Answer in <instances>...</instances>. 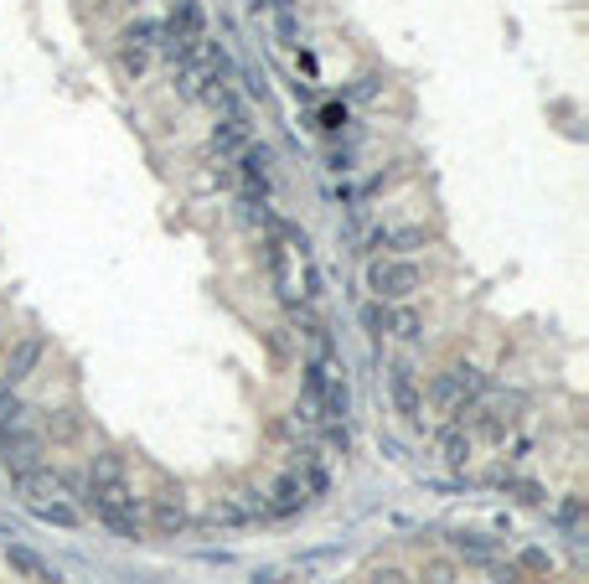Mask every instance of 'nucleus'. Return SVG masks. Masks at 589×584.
Here are the masks:
<instances>
[{"label": "nucleus", "mask_w": 589, "mask_h": 584, "mask_svg": "<svg viewBox=\"0 0 589 584\" xmlns=\"http://www.w3.org/2000/svg\"><path fill=\"white\" fill-rule=\"evenodd\" d=\"M367 584H414V579L403 574L398 564H378V569H367Z\"/></svg>", "instance_id": "23"}, {"label": "nucleus", "mask_w": 589, "mask_h": 584, "mask_svg": "<svg viewBox=\"0 0 589 584\" xmlns=\"http://www.w3.org/2000/svg\"><path fill=\"white\" fill-rule=\"evenodd\" d=\"M155 528L181 533V528H186V512H181V502H171V497H161V502H155Z\"/></svg>", "instance_id": "19"}, {"label": "nucleus", "mask_w": 589, "mask_h": 584, "mask_svg": "<svg viewBox=\"0 0 589 584\" xmlns=\"http://www.w3.org/2000/svg\"><path fill=\"white\" fill-rule=\"evenodd\" d=\"M419 285H424V274H419L414 259H372V264H367V290H372V300L398 305V300H409Z\"/></svg>", "instance_id": "2"}, {"label": "nucleus", "mask_w": 589, "mask_h": 584, "mask_svg": "<svg viewBox=\"0 0 589 584\" xmlns=\"http://www.w3.org/2000/svg\"><path fill=\"white\" fill-rule=\"evenodd\" d=\"M455 548H460L471 564H491V559H496V538H486V533H455Z\"/></svg>", "instance_id": "16"}, {"label": "nucleus", "mask_w": 589, "mask_h": 584, "mask_svg": "<svg viewBox=\"0 0 589 584\" xmlns=\"http://www.w3.org/2000/svg\"><path fill=\"white\" fill-rule=\"evenodd\" d=\"M31 512H37L42 522H52V528H78V522H83V512L73 502H62V497H47V502H37Z\"/></svg>", "instance_id": "15"}, {"label": "nucleus", "mask_w": 589, "mask_h": 584, "mask_svg": "<svg viewBox=\"0 0 589 584\" xmlns=\"http://www.w3.org/2000/svg\"><path fill=\"white\" fill-rule=\"evenodd\" d=\"M512 564H517L522 574H548V569H553L543 548H522V553H517V559H512Z\"/></svg>", "instance_id": "21"}, {"label": "nucleus", "mask_w": 589, "mask_h": 584, "mask_svg": "<svg viewBox=\"0 0 589 584\" xmlns=\"http://www.w3.org/2000/svg\"><path fill=\"white\" fill-rule=\"evenodd\" d=\"M440 455L450 460V466H465V455H471V440H465L460 424H450L445 435H440Z\"/></svg>", "instance_id": "17"}, {"label": "nucleus", "mask_w": 589, "mask_h": 584, "mask_svg": "<svg viewBox=\"0 0 589 584\" xmlns=\"http://www.w3.org/2000/svg\"><path fill=\"white\" fill-rule=\"evenodd\" d=\"M37 362H42V342L37 336H21V342L11 347V357H6V388H16V383H26L31 373H37Z\"/></svg>", "instance_id": "10"}, {"label": "nucleus", "mask_w": 589, "mask_h": 584, "mask_svg": "<svg viewBox=\"0 0 589 584\" xmlns=\"http://www.w3.org/2000/svg\"><path fill=\"white\" fill-rule=\"evenodd\" d=\"M0 466H6L11 476L37 471V466H42V440L26 435V429H11V435H0Z\"/></svg>", "instance_id": "4"}, {"label": "nucleus", "mask_w": 589, "mask_h": 584, "mask_svg": "<svg viewBox=\"0 0 589 584\" xmlns=\"http://www.w3.org/2000/svg\"><path fill=\"white\" fill-rule=\"evenodd\" d=\"M264 517V497L259 491H238V497H223L212 507V522H223V528H243V522Z\"/></svg>", "instance_id": "9"}, {"label": "nucleus", "mask_w": 589, "mask_h": 584, "mask_svg": "<svg viewBox=\"0 0 589 584\" xmlns=\"http://www.w3.org/2000/svg\"><path fill=\"white\" fill-rule=\"evenodd\" d=\"M579 512H584L579 502H564V507H558V522H564V528H574V522H579Z\"/></svg>", "instance_id": "25"}, {"label": "nucleus", "mask_w": 589, "mask_h": 584, "mask_svg": "<svg viewBox=\"0 0 589 584\" xmlns=\"http://www.w3.org/2000/svg\"><path fill=\"white\" fill-rule=\"evenodd\" d=\"M471 414H476V429H481L486 440H507L512 429H517V419H522V398L507 393V398H496V404H486V409L476 404Z\"/></svg>", "instance_id": "3"}, {"label": "nucleus", "mask_w": 589, "mask_h": 584, "mask_svg": "<svg viewBox=\"0 0 589 584\" xmlns=\"http://www.w3.org/2000/svg\"><path fill=\"white\" fill-rule=\"evenodd\" d=\"M419 331H424L419 311H409V305H388V326H383V336H393V342H419Z\"/></svg>", "instance_id": "13"}, {"label": "nucleus", "mask_w": 589, "mask_h": 584, "mask_svg": "<svg viewBox=\"0 0 589 584\" xmlns=\"http://www.w3.org/2000/svg\"><path fill=\"white\" fill-rule=\"evenodd\" d=\"M248 140H254V135H248V114H243V109H228V114L212 125V150H217V156H228V161L238 156Z\"/></svg>", "instance_id": "7"}, {"label": "nucleus", "mask_w": 589, "mask_h": 584, "mask_svg": "<svg viewBox=\"0 0 589 584\" xmlns=\"http://www.w3.org/2000/svg\"><path fill=\"white\" fill-rule=\"evenodd\" d=\"M88 486H124V455L104 450L93 455V471H88Z\"/></svg>", "instance_id": "14"}, {"label": "nucleus", "mask_w": 589, "mask_h": 584, "mask_svg": "<svg viewBox=\"0 0 589 584\" xmlns=\"http://www.w3.org/2000/svg\"><path fill=\"white\" fill-rule=\"evenodd\" d=\"M254 11H290V0H248Z\"/></svg>", "instance_id": "26"}, {"label": "nucleus", "mask_w": 589, "mask_h": 584, "mask_svg": "<svg viewBox=\"0 0 589 584\" xmlns=\"http://www.w3.org/2000/svg\"><path fill=\"white\" fill-rule=\"evenodd\" d=\"M119 68L130 73V78H140V73L150 68V52H145V47H130V42H124V47H119Z\"/></svg>", "instance_id": "20"}, {"label": "nucleus", "mask_w": 589, "mask_h": 584, "mask_svg": "<svg viewBox=\"0 0 589 584\" xmlns=\"http://www.w3.org/2000/svg\"><path fill=\"white\" fill-rule=\"evenodd\" d=\"M310 502V491H305V481H300V471H285L274 486H269V497H264V517H290V512H300Z\"/></svg>", "instance_id": "5"}, {"label": "nucleus", "mask_w": 589, "mask_h": 584, "mask_svg": "<svg viewBox=\"0 0 589 584\" xmlns=\"http://www.w3.org/2000/svg\"><path fill=\"white\" fill-rule=\"evenodd\" d=\"M388 393H393V409L403 419H419L424 414V393H419L414 367H393V373H388Z\"/></svg>", "instance_id": "8"}, {"label": "nucleus", "mask_w": 589, "mask_h": 584, "mask_svg": "<svg viewBox=\"0 0 589 584\" xmlns=\"http://www.w3.org/2000/svg\"><path fill=\"white\" fill-rule=\"evenodd\" d=\"M429 398H434V409H440L450 424L465 419L481 398H486V378H481V367H450V373H440L429 383Z\"/></svg>", "instance_id": "1"}, {"label": "nucleus", "mask_w": 589, "mask_h": 584, "mask_svg": "<svg viewBox=\"0 0 589 584\" xmlns=\"http://www.w3.org/2000/svg\"><path fill=\"white\" fill-rule=\"evenodd\" d=\"M486 574H491V584H522V579H527L517 564H502V559H491V564H486Z\"/></svg>", "instance_id": "22"}, {"label": "nucleus", "mask_w": 589, "mask_h": 584, "mask_svg": "<svg viewBox=\"0 0 589 584\" xmlns=\"http://www.w3.org/2000/svg\"><path fill=\"white\" fill-rule=\"evenodd\" d=\"M16 497H21L26 507H37V502H47V497H62V481H57V471H47V466L21 471V476H16Z\"/></svg>", "instance_id": "11"}, {"label": "nucleus", "mask_w": 589, "mask_h": 584, "mask_svg": "<svg viewBox=\"0 0 589 584\" xmlns=\"http://www.w3.org/2000/svg\"><path fill=\"white\" fill-rule=\"evenodd\" d=\"M238 176H243V187H248V197H269V150L264 145H254L248 140L243 150H238Z\"/></svg>", "instance_id": "6"}, {"label": "nucleus", "mask_w": 589, "mask_h": 584, "mask_svg": "<svg viewBox=\"0 0 589 584\" xmlns=\"http://www.w3.org/2000/svg\"><path fill=\"white\" fill-rule=\"evenodd\" d=\"M274 32H279V42L290 47V42H295V16H290V11H274Z\"/></svg>", "instance_id": "24"}, {"label": "nucleus", "mask_w": 589, "mask_h": 584, "mask_svg": "<svg viewBox=\"0 0 589 584\" xmlns=\"http://www.w3.org/2000/svg\"><path fill=\"white\" fill-rule=\"evenodd\" d=\"M455 579H460L455 559H424V569H419V584H455Z\"/></svg>", "instance_id": "18"}, {"label": "nucleus", "mask_w": 589, "mask_h": 584, "mask_svg": "<svg viewBox=\"0 0 589 584\" xmlns=\"http://www.w3.org/2000/svg\"><path fill=\"white\" fill-rule=\"evenodd\" d=\"M6 564H11V574H21V579H37V584H57V569H47L31 548H21V543H11L6 548Z\"/></svg>", "instance_id": "12"}]
</instances>
